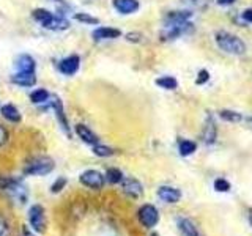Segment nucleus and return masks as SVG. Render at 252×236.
I'll return each mask as SVG.
<instances>
[{
    "label": "nucleus",
    "instance_id": "nucleus-26",
    "mask_svg": "<svg viewBox=\"0 0 252 236\" xmlns=\"http://www.w3.org/2000/svg\"><path fill=\"white\" fill-rule=\"evenodd\" d=\"M93 153L96 156H99V157H109V156L114 154V149L109 148V147L96 144V145H93Z\"/></svg>",
    "mask_w": 252,
    "mask_h": 236
},
{
    "label": "nucleus",
    "instance_id": "nucleus-21",
    "mask_svg": "<svg viewBox=\"0 0 252 236\" xmlns=\"http://www.w3.org/2000/svg\"><path fill=\"white\" fill-rule=\"evenodd\" d=\"M156 85L161 87L164 90H175L178 87V82H177V79L172 76H162L159 79H156Z\"/></svg>",
    "mask_w": 252,
    "mask_h": 236
},
{
    "label": "nucleus",
    "instance_id": "nucleus-34",
    "mask_svg": "<svg viewBox=\"0 0 252 236\" xmlns=\"http://www.w3.org/2000/svg\"><path fill=\"white\" fill-rule=\"evenodd\" d=\"M243 19L246 21L248 24H252V10L249 8V10H244L243 13Z\"/></svg>",
    "mask_w": 252,
    "mask_h": 236
},
{
    "label": "nucleus",
    "instance_id": "nucleus-38",
    "mask_svg": "<svg viewBox=\"0 0 252 236\" xmlns=\"http://www.w3.org/2000/svg\"><path fill=\"white\" fill-rule=\"evenodd\" d=\"M152 236H158V235H152Z\"/></svg>",
    "mask_w": 252,
    "mask_h": 236
},
{
    "label": "nucleus",
    "instance_id": "nucleus-12",
    "mask_svg": "<svg viewBox=\"0 0 252 236\" xmlns=\"http://www.w3.org/2000/svg\"><path fill=\"white\" fill-rule=\"evenodd\" d=\"M122 189L126 195L132 197V199H139V197L142 195V192H144L142 184L134 178H123L122 179Z\"/></svg>",
    "mask_w": 252,
    "mask_h": 236
},
{
    "label": "nucleus",
    "instance_id": "nucleus-29",
    "mask_svg": "<svg viewBox=\"0 0 252 236\" xmlns=\"http://www.w3.org/2000/svg\"><path fill=\"white\" fill-rule=\"evenodd\" d=\"M66 186V178H63V177H60L59 179H55V183L52 184V187H51V191L54 192V194H57V192H60L63 187Z\"/></svg>",
    "mask_w": 252,
    "mask_h": 236
},
{
    "label": "nucleus",
    "instance_id": "nucleus-33",
    "mask_svg": "<svg viewBox=\"0 0 252 236\" xmlns=\"http://www.w3.org/2000/svg\"><path fill=\"white\" fill-rule=\"evenodd\" d=\"M6 140H8V132H6V129L3 128V126H0V147H2Z\"/></svg>",
    "mask_w": 252,
    "mask_h": 236
},
{
    "label": "nucleus",
    "instance_id": "nucleus-2",
    "mask_svg": "<svg viewBox=\"0 0 252 236\" xmlns=\"http://www.w3.org/2000/svg\"><path fill=\"white\" fill-rule=\"evenodd\" d=\"M32 18L41 24L44 29H49V30L69 29V21L66 18H63L62 14H54L51 11L44 10V8H36V10L32 11Z\"/></svg>",
    "mask_w": 252,
    "mask_h": 236
},
{
    "label": "nucleus",
    "instance_id": "nucleus-11",
    "mask_svg": "<svg viewBox=\"0 0 252 236\" xmlns=\"http://www.w3.org/2000/svg\"><path fill=\"white\" fill-rule=\"evenodd\" d=\"M14 68L16 73H35L36 63L29 54H21L14 60Z\"/></svg>",
    "mask_w": 252,
    "mask_h": 236
},
{
    "label": "nucleus",
    "instance_id": "nucleus-27",
    "mask_svg": "<svg viewBox=\"0 0 252 236\" xmlns=\"http://www.w3.org/2000/svg\"><path fill=\"white\" fill-rule=\"evenodd\" d=\"M219 115L225 121H233L235 123V121H240L241 120V115L238 112H233V110H220Z\"/></svg>",
    "mask_w": 252,
    "mask_h": 236
},
{
    "label": "nucleus",
    "instance_id": "nucleus-36",
    "mask_svg": "<svg viewBox=\"0 0 252 236\" xmlns=\"http://www.w3.org/2000/svg\"><path fill=\"white\" fill-rule=\"evenodd\" d=\"M51 2H55V3H60L62 6H65V8H68V3L65 2V0H51Z\"/></svg>",
    "mask_w": 252,
    "mask_h": 236
},
{
    "label": "nucleus",
    "instance_id": "nucleus-19",
    "mask_svg": "<svg viewBox=\"0 0 252 236\" xmlns=\"http://www.w3.org/2000/svg\"><path fill=\"white\" fill-rule=\"evenodd\" d=\"M0 114H2V117L10 123H19L21 118H22L21 112L13 104H3L2 107H0Z\"/></svg>",
    "mask_w": 252,
    "mask_h": 236
},
{
    "label": "nucleus",
    "instance_id": "nucleus-17",
    "mask_svg": "<svg viewBox=\"0 0 252 236\" xmlns=\"http://www.w3.org/2000/svg\"><path fill=\"white\" fill-rule=\"evenodd\" d=\"M177 225H178V230L183 236H200L199 230H197L195 224L192 222L191 219H186V217H180L177 220Z\"/></svg>",
    "mask_w": 252,
    "mask_h": 236
},
{
    "label": "nucleus",
    "instance_id": "nucleus-28",
    "mask_svg": "<svg viewBox=\"0 0 252 236\" xmlns=\"http://www.w3.org/2000/svg\"><path fill=\"white\" fill-rule=\"evenodd\" d=\"M215 189L218 192H228V191H230V183H228V181L224 179V178H219V179L215 181Z\"/></svg>",
    "mask_w": 252,
    "mask_h": 236
},
{
    "label": "nucleus",
    "instance_id": "nucleus-10",
    "mask_svg": "<svg viewBox=\"0 0 252 236\" xmlns=\"http://www.w3.org/2000/svg\"><path fill=\"white\" fill-rule=\"evenodd\" d=\"M81 66V57L79 55H68L59 63V71L65 76H73L79 71Z\"/></svg>",
    "mask_w": 252,
    "mask_h": 236
},
{
    "label": "nucleus",
    "instance_id": "nucleus-7",
    "mask_svg": "<svg viewBox=\"0 0 252 236\" xmlns=\"http://www.w3.org/2000/svg\"><path fill=\"white\" fill-rule=\"evenodd\" d=\"M29 220L30 225L35 232L44 233L46 232V217H44V208L41 205H33L29 211Z\"/></svg>",
    "mask_w": 252,
    "mask_h": 236
},
{
    "label": "nucleus",
    "instance_id": "nucleus-14",
    "mask_svg": "<svg viewBox=\"0 0 252 236\" xmlns=\"http://www.w3.org/2000/svg\"><path fill=\"white\" fill-rule=\"evenodd\" d=\"M112 5L120 14H132L139 10V0H112Z\"/></svg>",
    "mask_w": 252,
    "mask_h": 236
},
{
    "label": "nucleus",
    "instance_id": "nucleus-22",
    "mask_svg": "<svg viewBox=\"0 0 252 236\" xmlns=\"http://www.w3.org/2000/svg\"><path fill=\"white\" fill-rule=\"evenodd\" d=\"M49 98H51L49 91L44 90V88H38V90H35L33 93L30 94V99H32L33 104H46Z\"/></svg>",
    "mask_w": 252,
    "mask_h": 236
},
{
    "label": "nucleus",
    "instance_id": "nucleus-37",
    "mask_svg": "<svg viewBox=\"0 0 252 236\" xmlns=\"http://www.w3.org/2000/svg\"><path fill=\"white\" fill-rule=\"evenodd\" d=\"M249 222H251V227H252V209L249 211Z\"/></svg>",
    "mask_w": 252,
    "mask_h": 236
},
{
    "label": "nucleus",
    "instance_id": "nucleus-5",
    "mask_svg": "<svg viewBox=\"0 0 252 236\" xmlns=\"http://www.w3.org/2000/svg\"><path fill=\"white\" fill-rule=\"evenodd\" d=\"M0 189L10 192V195L18 203H26L27 202V189L19 179L16 178H0Z\"/></svg>",
    "mask_w": 252,
    "mask_h": 236
},
{
    "label": "nucleus",
    "instance_id": "nucleus-15",
    "mask_svg": "<svg viewBox=\"0 0 252 236\" xmlns=\"http://www.w3.org/2000/svg\"><path fill=\"white\" fill-rule=\"evenodd\" d=\"M122 36V30L114 27H98L93 31V38L96 41H104V39H115Z\"/></svg>",
    "mask_w": 252,
    "mask_h": 236
},
{
    "label": "nucleus",
    "instance_id": "nucleus-3",
    "mask_svg": "<svg viewBox=\"0 0 252 236\" xmlns=\"http://www.w3.org/2000/svg\"><path fill=\"white\" fill-rule=\"evenodd\" d=\"M216 43L227 54L241 55L246 52V44H244L243 39H240L236 35L228 33V31H219L216 35Z\"/></svg>",
    "mask_w": 252,
    "mask_h": 236
},
{
    "label": "nucleus",
    "instance_id": "nucleus-30",
    "mask_svg": "<svg viewBox=\"0 0 252 236\" xmlns=\"http://www.w3.org/2000/svg\"><path fill=\"white\" fill-rule=\"evenodd\" d=\"M208 79H210V73H208L207 69H202V71H199V74H197L195 84L197 85H203V84L208 82Z\"/></svg>",
    "mask_w": 252,
    "mask_h": 236
},
{
    "label": "nucleus",
    "instance_id": "nucleus-35",
    "mask_svg": "<svg viewBox=\"0 0 252 236\" xmlns=\"http://www.w3.org/2000/svg\"><path fill=\"white\" fill-rule=\"evenodd\" d=\"M218 2H219L220 5H232V3L236 2V0H218Z\"/></svg>",
    "mask_w": 252,
    "mask_h": 236
},
{
    "label": "nucleus",
    "instance_id": "nucleus-1",
    "mask_svg": "<svg viewBox=\"0 0 252 236\" xmlns=\"http://www.w3.org/2000/svg\"><path fill=\"white\" fill-rule=\"evenodd\" d=\"M191 16H192L191 11H170L165 16L161 38L164 41H172V39H177L181 35L191 31L192 24L189 22Z\"/></svg>",
    "mask_w": 252,
    "mask_h": 236
},
{
    "label": "nucleus",
    "instance_id": "nucleus-23",
    "mask_svg": "<svg viewBox=\"0 0 252 236\" xmlns=\"http://www.w3.org/2000/svg\"><path fill=\"white\" fill-rule=\"evenodd\" d=\"M178 149H180V154L181 156H189L192 154L195 149H197V145L191 140H181L180 145H178Z\"/></svg>",
    "mask_w": 252,
    "mask_h": 236
},
{
    "label": "nucleus",
    "instance_id": "nucleus-32",
    "mask_svg": "<svg viewBox=\"0 0 252 236\" xmlns=\"http://www.w3.org/2000/svg\"><path fill=\"white\" fill-rule=\"evenodd\" d=\"M140 38H142V35L140 33H128L126 35V39H128V41H131V43H139L140 41Z\"/></svg>",
    "mask_w": 252,
    "mask_h": 236
},
{
    "label": "nucleus",
    "instance_id": "nucleus-31",
    "mask_svg": "<svg viewBox=\"0 0 252 236\" xmlns=\"http://www.w3.org/2000/svg\"><path fill=\"white\" fill-rule=\"evenodd\" d=\"M8 235V224L6 220L0 216V236H6Z\"/></svg>",
    "mask_w": 252,
    "mask_h": 236
},
{
    "label": "nucleus",
    "instance_id": "nucleus-6",
    "mask_svg": "<svg viewBox=\"0 0 252 236\" xmlns=\"http://www.w3.org/2000/svg\"><path fill=\"white\" fill-rule=\"evenodd\" d=\"M46 106H47V107H51V109H54L55 118H57V121H59V126L63 129V132H65L68 137H71V129H69L68 118H66V115H65V109H63V102H62V99L57 98V96H51L49 99H47Z\"/></svg>",
    "mask_w": 252,
    "mask_h": 236
},
{
    "label": "nucleus",
    "instance_id": "nucleus-18",
    "mask_svg": "<svg viewBox=\"0 0 252 236\" xmlns=\"http://www.w3.org/2000/svg\"><path fill=\"white\" fill-rule=\"evenodd\" d=\"M11 82L19 87H33L36 84L35 73H14L11 76Z\"/></svg>",
    "mask_w": 252,
    "mask_h": 236
},
{
    "label": "nucleus",
    "instance_id": "nucleus-20",
    "mask_svg": "<svg viewBox=\"0 0 252 236\" xmlns=\"http://www.w3.org/2000/svg\"><path fill=\"white\" fill-rule=\"evenodd\" d=\"M215 140H216V124L210 118L207 121V126H205V129H203V142L211 145V144H215Z\"/></svg>",
    "mask_w": 252,
    "mask_h": 236
},
{
    "label": "nucleus",
    "instance_id": "nucleus-16",
    "mask_svg": "<svg viewBox=\"0 0 252 236\" xmlns=\"http://www.w3.org/2000/svg\"><path fill=\"white\" fill-rule=\"evenodd\" d=\"M76 134L79 136V139H82L85 144H89L92 147L98 144V136L89 128V126H85V124H76Z\"/></svg>",
    "mask_w": 252,
    "mask_h": 236
},
{
    "label": "nucleus",
    "instance_id": "nucleus-4",
    "mask_svg": "<svg viewBox=\"0 0 252 236\" xmlns=\"http://www.w3.org/2000/svg\"><path fill=\"white\" fill-rule=\"evenodd\" d=\"M54 167H55V164L51 157L39 156L26 164L24 173H26V175H30V177H43V175H47V173H51L54 170Z\"/></svg>",
    "mask_w": 252,
    "mask_h": 236
},
{
    "label": "nucleus",
    "instance_id": "nucleus-8",
    "mask_svg": "<svg viewBox=\"0 0 252 236\" xmlns=\"http://www.w3.org/2000/svg\"><path fill=\"white\" fill-rule=\"evenodd\" d=\"M137 216H139L140 224L147 228L155 227L158 224V220H159V212H158V209L153 205H144V206L139 209Z\"/></svg>",
    "mask_w": 252,
    "mask_h": 236
},
{
    "label": "nucleus",
    "instance_id": "nucleus-13",
    "mask_svg": "<svg viewBox=\"0 0 252 236\" xmlns=\"http://www.w3.org/2000/svg\"><path fill=\"white\" fill-rule=\"evenodd\" d=\"M158 197H159V199L165 203H177L181 199V192L177 187L161 186L159 189H158Z\"/></svg>",
    "mask_w": 252,
    "mask_h": 236
},
{
    "label": "nucleus",
    "instance_id": "nucleus-25",
    "mask_svg": "<svg viewBox=\"0 0 252 236\" xmlns=\"http://www.w3.org/2000/svg\"><path fill=\"white\" fill-rule=\"evenodd\" d=\"M106 178H107L109 183L117 184V183H122V179H123L125 177H123L122 170H118V169H109V170L106 172Z\"/></svg>",
    "mask_w": 252,
    "mask_h": 236
},
{
    "label": "nucleus",
    "instance_id": "nucleus-9",
    "mask_svg": "<svg viewBox=\"0 0 252 236\" xmlns=\"http://www.w3.org/2000/svg\"><path fill=\"white\" fill-rule=\"evenodd\" d=\"M79 179H81V183L84 186L94 189V191H99L104 186V177L98 170H85Z\"/></svg>",
    "mask_w": 252,
    "mask_h": 236
},
{
    "label": "nucleus",
    "instance_id": "nucleus-24",
    "mask_svg": "<svg viewBox=\"0 0 252 236\" xmlns=\"http://www.w3.org/2000/svg\"><path fill=\"white\" fill-rule=\"evenodd\" d=\"M74 19L77 22H84V24H89V26H98L99 19L94 18V16L89 14V13H76L74 14Z\"/></svg>",
    "mask_w": 252,
    "mask_h": 236
}]
</instances>
